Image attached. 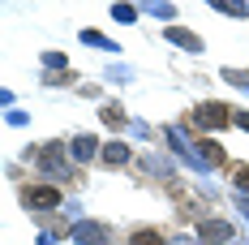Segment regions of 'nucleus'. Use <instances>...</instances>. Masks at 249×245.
Wrapping results in <instances>:
<instances>
[{
	"label": "nucleus",
	"instance_id": "f257e3e1",
	"mask_svg": "<svg viewBox=\"0 0 249 245\" xmlns=\"http://www.w3.org/2000/svg\"><path fill=\"white\" fill-rule=\"evenodd\" d=\"M232 121H236V116L228 112V103H219V99H206V103H198V108L189 112V125H194V129H202V133L228 129Z\"/></svg>",
	"mask_w": 249,
	"mask_h": 245
},
{
	"label": "nucleus",
	"instance_id": "f03ea898",
	"mask_svg": "<svg viewBox=\"0 0 249 245\" xmlns=\"http://www.w3.org/2000/svg\"><path fill=\"white\" fill-rule=\"evenodd\" d=\"M35 159H39V172L48 176L52 185H56V181H73V164L65 159V142H48Z\"/></svg>",
	"mask_w": 249,
	"mask_h": 245
},
{
	"label": "nucleus",
	"instance_id": "7ed1b4c3",
	"mask_svg": "<svg viewBox=\"0 0 249 245\" xmlns=\"http://www.w3.org/2000/svg\"><path fill=\"white\" fill-rule=\"evenodd\" d=\"M65 202V194L56 189V185H26L22 189V207L26 211H56Z\"/></svg>",
	"mask_w": 249,
	"mask_h": 245
},
{
	"label": "nucleus",
	"instance_id": "20e7f679",
	"mask_svg": "<svg viewBox=\"0 0 249 245\" xmlns=\"http://www.w3.org/2000/svg\"><path fill=\"white\" fill-rule=\"evenodd\" d=\"M236 237V224L232 220H202L198 224V241L202 245H228Z\"/></svg>",
	"mask_w": 249,
	"mask_h": 245
},
{
	"label": "nucleus",
	"instance_id": "39448f33",
	"mask_svg": "<svg viewBox=\"0 0 249 245\" xmlns=\"http://www.w3.org/2000/svg\"><path fill=\"white\" fill-rule=\"evenodd\" d=\"M69 241H73V245H107V241H112V232H107L103 224H95V220H82V224L69 228Z\"/></svg>",
	"mask_w": 249,
	"mask_h": 245
},
{
	"label": "nucleus",
	"instance_id": "423d86ee",
	"mask_svg": "<svg viewBox=\"0 0 249 245\" xmlns=\"http://www.w3.org/2000/svg\"><path fill=\"white\" fill-rule=\"evenodd\" d=\"M163 39L176 43L180 52H202V39L194 35V30H185V26H168V30H163Z\"/></svg>",
	"mask_w": 249,
	"mask_h": 245
},
{
	"label": "nucleus",
	"instance_id": "0eeeda50",
	"mask_svg": "<svg viewBox=\"0 0 249 245\" xmlns=\"http://www.w3.org/2000/svg\"><path fill=\"white\" fill-rule=\"evenodd\" d=\"M69 155H73L77 164H86V159H95V155H99V138H90V133H77L73 142H69Z\"/></svg>",
	"mask_w": 249,
	"mask_h": 245
},
{
	"label": "nucleus",
	"instance_id": "6e6552de",
	"mask_svg": "<svg viewBox=\"0 0 249 245\" xmlns=\"http://www.w3.org/2000/svg\"><path fill=\"white\" fill-rule=\"evenodd\" d=\"M99 159L107 168H124V164L133 159V151H129V142H107V147L99 151Z\"/></svg>",
	"mask_w": 249,
	"mask_h": 245
},
{
	"label": "nucleus",
	"instance_id": "1a4fd4ad",
	"mask_svg": "<svg viewBox=\"0 0 249 245\" xmlns=\"http://www.w3.org/2000/svg\"><path fill=\"white\" fill-rule=\"evenodd\" d=\"M99 121L107 125V129H124V125H129V116L121 112V103H103V108H99Z\"/></svg>",
	"mask_w": 249,
	"mask_h": 245
},
{
	"label": "nucleus",
	"instance_id": "9d476101",
	"mask_svg": "<svg viewBox=\"0 0 249 245\" xmlns=\"http://www.w3.org/2000/svg\"><path fill=\"white\" fill-rule=\"evenodd\" d=\"M129 245H168V237L159 228H138V232H129Z\"/></svg>",
	"mask_w": 249,
	"mask_h": 245
},
{
	"label": "nucleus",
	"instance_id": "9b49d317",
	"mask_svg": "<svg viewBox=\"0 0 249 245\" xmlns=\"http://www.w3.org/2000/svg\"><path fill=\"white\" fill-rule=\"evenodd\" d=\"M211 9H219V13H228V18H249V4L245 0H206Z\"/></svg>",
	"mask_w": 249,
	"mask_h": 245
},
{
	"label": "nucleus",
	"instance_id": "f8f14e48",
	"mask_svg": "<svg viewBox=\"0 0 249 245\" xmlns=\"http://www.w3.org/2000/svg\"><path fill=\"white\" fill-rule=\"evenodd\" d=\"M82 43H86V48H103V52H116V43H112V39H107L103 30H95V26H86V30H82Z\"/></svg>",
	"mask_w": 249,
	"mask_h": 245
},
{
	"label": "nucleus",
	"instance_id": "ddd939ff",
	"mask_svg": "<svg viewBox=\"0 0 249 245\" xmlns=\"http://www.w3.org/2000/svg\"><path fill=\"white\" fill-rule=\"evenodd\" d=\"M198 155H202V164H206V168H219V164H224L219 142H198Z\"/></svg>",
	"mask_w": 249,
	"mask_h": 245
},
{
	"label": "nucleus",
	"instance_id": "4468645a",
	"mask_svg": "<svg viewBox=\"0 0 249 245\" xmlns=\"http://www.w3.org/2000/svg\"><path fill=\"white\" fill-rule=\"evenodd\" d=\"M142 4H146V13H155V18H168V26H172L176 4H168V0H142Z\"/></svg>",
	"mask_w": 249,
	"mask_h": 245
},
{
	"label": "nucleus",
	"instance_id": "2eb2a0df",
	"mask_svg": "<svg viewBox=\"0 0 249 245\" xmlns=\"http://www.w3.org/2000/svg\"><path fill=\"white\" fill-rule=\"evenodd\" d=\"M232 194H249V164L232 168Z\"/></svg>",
	"mask_w": 249,
	"mask_h": 245
},
{
	"label": "nucleus",
	"instance_id": "dca6fc26",
	"mask_svg": "<svg viewBox=\"0 0 249 245\" xmlns=\"http://www.w3.org/2000/svg\"><path fill=\"white\" fill-rule=\"evenodd\" d=\"M112 18H116L121 26H133L138 22V9H133V4H112Z\"/></svg>",
	"mask_w": 249,
	"mask_h": 245
},
{
	"label": "nucleus",
	"instance_id": "f3484780",
	"mask_svg": "<svg viewBox=\"0 0 249 245\" xmlns=\"http://www.w3.org/2000/svg\"><path fill=\"white\" fill-rule=\"evenodd\" d=\"M224 82H228V86H241V91H249V74H241V69H224Z\"/></svg>",
	"mask_w": 249,
	"mask_h": 245
},
{
	"label": "nucleus",
	"instance_id": "a211bd4d",
	"mask_svg": "<svg viewBox=\"0 0 249 245\" xmlns=\"http://www.w3.org/2000/svg\"><path fill=\"white\" fill-rule=\"evenodd\" d=\"M43 65L48 69H69V56L65 52H43Z\"/></svg>",
	"mask_w": 249,
	"mask_h": 245
},
{
	"label": "nucleus",
	"instance_id": "6ab92c4d",
	"mask_svg": "<svg viewBox=\"0 0 249 245\" xmlns=\"http://www.w3.org/2000/svg\"><path fill=\"white\" fill-rule=\"evenodd\" d=\"M107 82H129V69H124V65H112V69H107Z\"/></svg>",
	"mask_w": 249,
	"mask_h": 245
},
{
	"label": "nucleus",
	"instance_id": "aec40b11",
	"mask_svg": "<svg viewBox=\"0 0 249 245\" xmlns=\"http://www.w3.org/2000/svg\"><path fill=\"white\" fill-rule=\"evenodd\" d=\"M236 211H241V215L249 220V194H236Z\"/></svg>",
	"mask_w": 249,
	"mask_h": 245
},
{
	"label": "nucleus",
	"instance_id": "412c9836",
	"mask_svg": "<svg viewBox=\"0 0 249 245\" xmlns=\"http://www.w3.org/2000/svg\"><path fill=\"white\" fill-rule=\"evenodd\" d=\"M168 245H202V241H198V237H194V241H189V237H172Z\"/></svg>",
	"mask_w": 249,
	"mask_h": 245
},
{
	"label": "nucleus",
	"instance_id": "4be33fe9",
	"mask_svg": "<svg viewBox=\"0 0 249 245\" xmlns=\"http://www.w3.org/2000/svg\"><path fill=\"white\" fill-rule=\"evenodd\" d=\"M39 245H56V237H52V232H43V237H39Z\"/></svg>",
	"mask_w": 249,
	"mask_h": 245
}]
</instances>
